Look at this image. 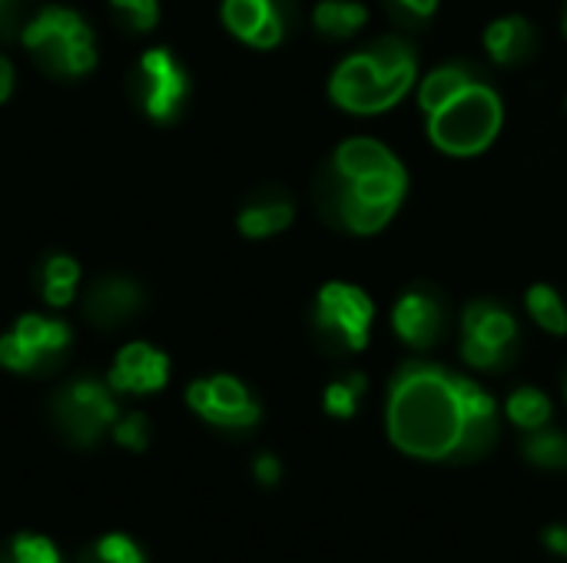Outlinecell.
<instances>
[{"label": "cell", "instance_id": "6da1fadb", "mask_svg": "<svg viewBox=\"0 0 567 563\" xmlns=\"http://www.w3.org/2000/svg\"><path fill=\"white\" fill-rule=\"evenodd\" d=\"M389 435L419 458L478 455L495 428H478L465 415L458 375L439 365H405L389 385Z\"/></svg>", "mask_w": 567, "mask_h": 563}, {"label": "cell", "instance_id": "7a4b0ae2", "mask_svg": "<svg viewBox=\"0 0 567 563\" xmlns=\"http://www.w3.org/2000/svg\"><path fill=\"white\" fill-rule=\"evenodd\" d=\"M419 83V56L402 37H382L342 56L329 76V100L352 116L395 110Z\"/></svg>", "mask_w": 567, "mask_h": 563}, {"label": "cell", "instance_id": "3957f363", "mask_svg": "<svg viewBox=\"0 0 567 563\" xmlns=\"http://www.w3.org/2000/svg\"><path fill=\"white\" fill-rule=\"evenodd\" d=\"M505 126V103L495 86L472 80L442 110L425 116L429 143L452 159H475L495 146Z\"/></svg>", "mask_w": 567, "mask_h": 563}, {"label": "cell", "instance_id": "277c9868", "mask_svg": "<svg viewBox=\"0 0 567 563\" xmlns=\"http://www.w3.org/2000/svg\"><path fill=\"white\" fill-rule=\"evenodd\" d=\"M409 196V169L392 166L362 179H336L322 189L326 216L352 236H379L399 216Z\"/></svg>", "mask_w": 567, "mask_h": 563}, {"label": "cell", "instance_id": "5b68a950", "mask_svg": "<svg viewBox=\"0 0 567 563\" xmlns=\"http://www.w3.org/2000/svg\"><path fill=\"white\" fill-rule=\"evenodd\" d=\"M23 46L37 56V63L53 76H83L96 63L93 33L73 10L50 7L40 10L23 27Z\"/></svg>", "mask_w": 567, "mask_h": 563}, {"label": "cell", "instance_id": "8992f818", "mask_svg": "<svg viewBox=\"0 0 567 563\" xmlns=\"http://www.w3.org/2000/svg\"><path fill=\"white\" fill-rule=\"evenodd\" d=\"M316 329L329 338H336L349 352H365L375 325V302L362 285L332 279L319 289L316 309H312Z\"/></svg>", "mask_w": 567, "mask_h": 563}, {"label": "cell", "instance_id": "52a82bcc", "mask_svg": "<svg viewBox=\"0 0 567 563\" xmlns=\"http://www.w3.org/2000/svg\"><path fill=\"white\" fill-rule=\"evenodd\" d=\"M518 338L515 315L488 299H475L462 312V358L468 368L488 372L508 358L512 342Z\"/></svg>", "mask_w": 567, "mask_h": 563}, {"label": "cell", "instance_id": "ba28073f", "mask_svg": "<svg viewBox=\"0 0 567 563\" xmlns=\"http://www.w3.org/2000/svg\"><path fill=\"white\" fill-rule=\"evenodd\" d=\"M140 100H143V110L156 119V123H166L176 116L179 103L186 100V73L179 70V63L173 60L169 50H150L143 53L140 60Z\"/></svg>", "mask_w": 567, "mask_h": 563}, {"label": "cell", "instance_id": "9c48e42d", "mask_svg": "<svg viewBox=\"0 0 567 563\" xmlns=\"http://www.w3.org/2000/svg\"><path fill=\"white\" fill-rule=\"evenodd\" d=\"M223 23L256 50H272L286 37L282 0H223Z\"/></svg>", "mask_w": 567, "mask_h": 563}, {"label": "cell", "instance_id": "30bf717a", "mask_svg": "<svg viewBox=\"0 0 567 563\" xmlns=\"http://www.w3.org/2000/svg\"><path fill=\"white\" fill-rule=\"evenodd\" d=\"M56 415L80 445H90L100 435V428H106L116 418V405L103 392V385L76 382L56 398Z\"/></svg>", "mask_w": 567, "mask_h": 563}, {"label": "cell", "instance_id": "8fae6325", "mask_svg": "<svg viewBox=\"0 0 567 563\" xmlns=\"http://www.w3.org/2000/svg\"><path fill=\"white\" fill-rule=\"evenodd\" d=\"M442 329H445V312H442V302L432 292L409 289V292H402L395 299V305H392V332L409 348H415V352L432 348L442 338Z\"/></svg>", "mask_w": 567, "mask_h": 563}, {"label": "cell", "instance_id": "7c38bea8", "mask_svg": "<svg viewBox=\"0 0 567 563\" xmlns=\"http://www.w3.org/2000/svg\"><path fill=\"white\" fill-rule=\"evenodd\" d=\"M482 46L492 56V63L498 66H515L525 63L535 46H538V30L528 17L522 13H505L498 20H492L482 33Z\"/></svg>", "mask_w": 567, "mask_h": 563}, {"label": "cell", "instance_id": "4fadbf2b", "mask_svg": "<svg viewBox=\"0 0 567 563\" xmlns=\"http://www.w3.org/2000/svg\"><path fill=\"white\" fill-rule=\"evenodd\" d=\"M392 166H402V159L382 139L372 136H349L329 156V176L336 179H362L372 173H385Z\"/></svg>", "mask_w": 567, "mask_h": 563}, {"label": "cell", "instance_id": "5bb4252c", "mask_svg": "<svg viewBox=\"0 0 567 563\" xmlns=\"http://www.w3.org/2000/svg\"><path fill=\"white\" fill-rule=\"evenodd\" d=\"M166 378H169V362L163 352L150 345H126L110 372V385L116 392H156L166 385Z\"/></svg>", "mask_w": 567, "mask_h": 563}, {"label": "cell", "instance_id": "9a60e30c", "mask_svg": "<svg viewBox=\"0 0 567 563\" xmlns=\"http://www.w3.org/2000/svg\"><path fill=\"white\" fill-rule=\"evenodd\" d=\"M209 402L199 408V415L219 428H249L259 421V405L249 398V392L243 388V382L219 375L209 378Z\"/></svg>", "mask_w": 567, "mask_h": 563}, {"label": "cell", "instance_id": "2e32d148", "mask_svg": "<svg viewBox=\"0 0 567 563\" xmlns=\"http://www.w3.org/2000/svg\"><path fill=\"white\" fill-rule=\"evenodd\" d=\"M143 305V292L130 279H103L86 299V319L96 325H120Z\"/></svg>", "mask_w": 567, "mask_h": 563}, {"label": "cell", "instance_id": "e0dca14e", "mask_svg": "<svg viewBox=\"0 0 567 563\" xmlns=\"http://www.w3.org/2000/svg\"><path fill=\"white\" fill-rule=\"evenodd\" d=\"M475 80V70L468 63H439L415 83V100L422 116L442 110L452 96H458L468 83Z\"/></svg>", "mask_w": 567, "mask_h": 563}, {"label": "cell", "instance_id": "ac0fdd59", "mask_svg": "<svg viewBox=\"0 0 567 563\" xmlns=\"http://www.w3.org/2000/svg\"><path fill=\"white\" fill-rule=\"evenodd\" d=\"M369 23V7L362 0H319L312 10V27L326 40H352Z\"/></svg>", "mask_w": 567, "mask_h": 563}, {"label": "cell", "instance_id": "d6986e66", "mask_svg": "<svg viewBox=\"0 0 567 563\" xmlns=\"http://www.w3.org/2000/svg\"><path fill=\"white\" fill-rule=\"evenodd\" d=\"M296 219V209L289 199L282 196H262V199H252L243 212H239V232L246 239H269V236H279L292 226Z\"/></svg>", "mask_w": 567, "mask_h": 563}, {"label": "cell", "instance_id": "ffe728a7", "mask_svg": "<svg viewBox=\"0 0 567 563\" xmlns=\"http://www.w3.org/2000/svg\"><path fill=\"white\" fill-rule=\"evenodd\" d=\"M40 358V368L53 365L63 348L70 345V329L63 322H50V319H40V315H23L13 329Z\"/></svg>", "mask_w": 567, "mask_h": 563}, {"label": "cell", "instance_id": "44dd1931", "mask_svg": "<svg viewBox=\"0 0 567 563\" xmlns=\"http://www.w3.org/2000/svg\"><path fill=\"white\" fill-rule=\"evenodd\" d=\"M525 309L532 315V322L538 329H545L548 335H567V305L561 299V292L548 282H535L525 292Z\"/></svg>", "mask_w": 567, "mask_h": 563}, {"label": "cell", "instance_id": "7402d4cb", "mask_svg": "<svg viewBox=\"0 0 567 563\" xmlns=\"http://www.w3.org/2000/svg\"><path fill=\"white\" fill-rule=\"evenodd\" d=\"M80 279V269L66 256H50L40 269V292L50 305H70L73 302V285Z\"/></svg>", "mask_w": 567, "mask_h": 563}, {"label": "cell", "instance_id": "603a6c76", "mask_svg": "<svg viewBox=\"0 0 567 563\" xmlns=\"http://www.w3.org/2000/svg\"><path fill=\"white\" fill-rule=\"evenodd\" d=\"M505 411H508V418H512L518 428L538 431V428H545L548 418H551V402H548V395L538 392V388H518V392L508 398Z\"/></svg>", "mask_w": 567, "mask_h": 563}, {"label": "cell", "instance_id": "cb8c5ba5", "mask_svg": "<svg viewBox=\"0 0 567 563\" xmlns=\"http://www.w3.org/2000/svg\"><path fill=\"white\" fill-rule=\"evenodd\" d=\"M365 392V375L362 372H352L346 375L342 382H332L322 395V405L332 418H352L355 408H359V398Z\"/></svg>", "mask_w": 567, "mask_h": 563}, {"label": "cell", "instance_id": "d4e9b609", "mask_svg": "<svg viewBox=\"0 0 567 563\" xmlns=\"http://www.w3.org/2000/svg\"><path fill=\"white\" fill-rule=\"evenodd\" d=\"M525 458L542 468H567V438L558 431H535L525 441Z\"/></svg>", "mask_w": 567, "mask_h": 563}, {"label": "cell", "instance_id": "484cf974", "mask_svg": "<svg viewBox=\"0 0 567 563\" xmlns=\"http://www.w3.org/2000/svg\"><path fill=\"white\" fill-rule=\"evenodd\" d=\"M0 365H7L13 372H43L37 352L17 332H10V335L0 338Z\"/></svg>", "mask_w": 567, "mask_h": 563}, {"label": "cell", "instance_id": "4316f807", "mask_svg": "<svg viewBox=\"0 0 567 563\" xmlns=\"http://www.w3.org/2000/svg\"><path fill=\"white\" fill-rule=\"evenodd\" d=\"M113 10L136 30V33H146L156 27L159 20V3L156 0H110Z\"/></svg>", "mask_w": 567, "mask_h": 563}, {"label": "cell", "instance_id": "83f0119b", "mask_svg": "<svg viewBox=\"0 0 567 563\" xmlns=\"http://www.w3.org/2000/svg\"><path fill=\"white\" fill-rule=\"evenodd\" d=\"M13 557H17V563H60L56 561V554H53V548H50L47 541H37V538L17 541Z\"/></svg>", "mask_w": 567, "mask_h": 563}, {"label": "cell", "instance_id": "f1b7e54d", "mask_svg": "<svg viewBox=\"0 0 567 563\" xmlns=\"http://www.w3.org/2000/svg\"><path fill=\"white\" fill-rule=\"evenodd\" d=\"M116 441L126 448H146V418L143 415H130L116 425Z\"/></svg>", "mask_w": 567, "mask_h": 563}, {"label": "cell", "instance_id": "f546056e", "mask_svg": "<svg viewBox=\"0 0 567 563\" xmlns=\"http://www.w3.org/2000/svg\"><path fill=\"white\" fill-rule=\"evenodd\" d=\"M389 3L395 10H402L405 17H415V20H429L439 10V0H389Z\"/></svg>", "mask_w": 567, "mask_h": 563}, {"label": "cell", "instance_id": "4dcf8cb0", "mask_svg": "<svg viewBox=\"0 0 567 563\" xmlns=\"http://www.w3.org/2000/svg\"><path fill=\"white\" fill-rule=\"evenodd\" d=\"M256 478H259L262 484H276V481H279V461H276L272 455H262V458L256 461Z\"/></svg>", "mask_w": 567, "mask_h": 563}, {"label": "cell", "instance_id": "1f68e13d", "mask_svg": "<svg viewBox=\"0 0 567 563\" xmlns=\"http://www.w3.org/2000/svg\"><path fill=\"white\" fill-rule=\"evenodd\" d=\"M17 30V0H0V33L10 37Z\"/></svg>", "mask_w": 567, "mask_h": 563}, {"label": "cell", "instance_id": "d6a6232c", "mask_svg": "<svg viewBox=\"0 0 567 563\" xmlns=\"http://www.w3.org/2000/svg\"><path fill=\"white\" fill-rule=\"evenodd\" d=\"M545 544H548L555 554L567 557V524H561V528H551V531L545 534Z\"/></svg>", "mask_w": 567, "mask_h": 563}, {"label": "cell", "instance_id": "836d02e7", "mask_svg": "<svg viewBox=\"0 0 567 563\" xmlns=\"http://www.w3.org/2000/svg\"><path fill=\"white\" fill-rule=\"evenodd\" d=\"M10 86H13V66L0 56V103L10 96Z\"/></svg>", "mask_w": 567, "mask_h": 563}, {"label": "cell", "instance_id": "e575fe53", "mask_svg": "<svg viewBox=\"0 0 567 563\" xmlns=\"http://www.w3.org/2000/svg\"><path fill=\"white\" fill-rule=\"evenodd\" d=\"M113 563H143V557H140V554H136V548L130 544V548H126V551H123V554H120Z\"/></svg>", "mask_w": 567, "mask_h": 563}, {"label": "cell", "instance_id": "d590c367", "mask_svg": "<svg viewBox=\"0 0 567 563\" xmlns=\"http://www.w3.org/2000/svg\"><path fill=\"white\" fill-rule=\"evenodd\" d=\"M561 30H565V37H567V10H565V20H561Z\"/></svg>", "mask_w": 567, "mask_h": 563}, {"label": "cell", "instance_id": "8d00e7d4", "mask_svg": "<svg viewBox=\"0 0 567 563\" xmlns=\"http://www.w3.org/2000/svg\"><path fill=\"white\" fill-rule=\"evenodd\" d=\"M565 106H567V100H565Z\"/></svg>", "mask_w": 567, "mask_h": 563}]
</instances>
